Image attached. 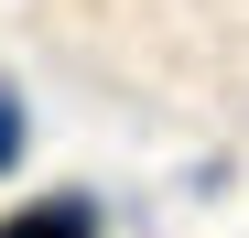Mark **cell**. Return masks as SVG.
Here are the masks:
<instances>
[{
	"mask_svg": "<svg viewBox=\"0 0 249 238\" xmlns=\"http://www.w3.org/2000/svg\"><path fill=\"white\" fill-rule=\"evenodd\" d=\"M0 238H98V195H33V206H11L0 217Z\"/></svg>",
	"mask_w": 249,
	"mask_h": 238,
	"instance_id": "cell-1",
	"label": "cell"
},
{
	"mask_svg": "<svg viewBox=\"0 0 249 238\" xmlns=\"http://www.w3.org/2000/svg\"><path fill=\"white\" fill-rule=\"evenodd\" d=\"M22 141H33V130H22V98H11V87H0V173H11V163H22Z\"/></svg>",
	"mask_w": 249,
	"mask_h": 238,
	"instance_id": "cell-2",
	"label": "cell"
}]
</instances>
